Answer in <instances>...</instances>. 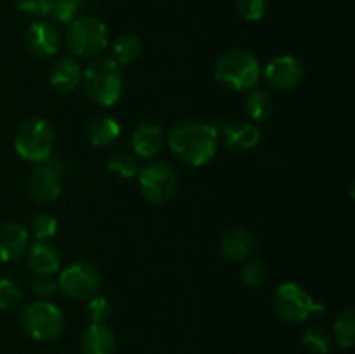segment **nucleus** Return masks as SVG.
<instances>
[{"label": "nucleus", "mask_w": 355, "mask_h": 354, "mask_svg": "<svg viewBox=\"0 0 355 354\" xmlns=\"http://www.w3.org/2000/svg\"><path fill=\"white\" fill-rule=\"evenodd\" d=\"M236 6L246 21H260L267 14L269 0H236Z\"/></svg>", "instance_id": "30"}, {"label": "nucleus", "mask_w": 355, "mask_h": 354, "mask_svg": "<svg viewBox=\"0 0 355 354\" xmlns=\"http://www.w3.org/2000/svg\"><path fill=\"white\" fill-rule=\"evenodd\" d=\"M121 134V125L118 120L110 115H101L90 120L89 127H87V137L89 142L96 148H106L113 142L118 141Z\"/></svg>", "instance_id": "20"}, {"label": "nucleus", "mask_w": 355, "mask_h": 354, "mask_svg": "<svg viewBox=\"0 0 355 354\" xmlns=\"http://www.w3.org/2000/svg\"><path fill=\"white\" fill-rule=\"evenodd\" d=\"M272 305L277 316L288 323H302L309 316L324 312V305L315 302L305 288L293 281L281 283L274 290Z\"/></svg>", "instance_id": "6"}, {"label": "nucleus", "mask_w": 355, "mask_h": 354, "mask_svg": "<svg viewBox=\"0 0 355 354\" xmlns=\"http://www.w3.org/2000/svg\"><path fill=\"white\" fill-rule=\"evenodd\" d=\"M263 78L274 90L295 89L304 78V65L295 56H277L263 68Z\"/></svg>", "instance_id": "11"}, {"label": "nucleus", "mask_w": 355, "mask_h": 354, "mask_svg": "<svg viewBox=\"0 0 355 354\" xmlns=\"http://www.w3.org/2000/svg\"><path fill=\"white\" fill-rule=\"evenodd\" d=\"M59 290L75 301H89L99 295L103 278L97 267L89 262H75L59 273Z\"/></svg>", "instance_id": "9"}, {"label": "nucleus", "mask_w": 355, "mask_h": 354, "mask_svg": "<svg viewBox=\"0 0 355 354\" xmlns=\"http://www.w3.org/2000/svg\"><path fill=\"white\" fill-rule=\"evenodd\" d=\"M142 44L141 38L134 33H123L114 40L113 45V59L120 66L130 65L141 56Z\"/></svg>", "instance_id": "22"}, {"label": "nucleus", "mask_w": 355, "mask_h": 354, "mask_svg": "<svg viewBox=\"0 0 355 354\" xmlns=\"http://www.w3.org/2000/svg\"><path fill=\"white\" fill-rule=\"evenodd\" d=\"M62 174H64V165L58 160L51 158L44 165L37 167L28 180L31 196L40 203H49L59 198L62 191Z\"/></svg>", "instance_id": "10"}, {"label": "nucleus", "mask_w": 355, "mask_h": 354, "mask_svg": "<svg viewBox=\"0 0 355 354\" xmlns=\"http://www.w3.org/2000/svg\"><path fill=\"white\" fill-rule=\"evenodd\" d=\"M220 250L227 259L245 262L259 252V239L248 229H231L222 236Z\"/></svg>", "instance_id": "14"}, {"label": "nucleus", "mask_w": 355, "mask_h": 354, "mask_svg": "<svg viewBox=\"0 0 355 354\" xmlns=\"http://www.w3.org/2000/svg\"><path fill=\"white\" fill-rule=\"evenodd\" d=\"M214 127L218 139L234 151H250L260 142V130L252 121H218Z\"/></svg>", "instance_id": "13"}, {"label": "nucleus", "mask_w": 355, "mask_h": 354, "mask_svg": "<svg viewBox=\"0 0 355 354\" xmlns=\"http://www.w3.org/2000/svg\"><path fill=\"white\" fill-rule=\"evenodd\" d=\"M82 83L85 96L94 104L113 106L123 94V69L113 58H96L82 73Z\"/></svg>", "instance_id": "2"}, {"label": "nucleus", "mask_w": 355, "mask_h": 354, "mask_svg": "<svg viewBox=\"0 0 355 354\" xmlns=\"http://www.w3.org/2000/svg\"><path fill=\"white\" fill-rule=\"evenodd\" d=\"M28 266L37 274H55L61 267V253L51 242L35 239L26 250Z\"/></svg>", "instance_id": "17"}, {"label": "nucleus", "mask_w": 355, "mask_h": 354, "mask_svg": "<svg viewBox=\"0 0 355 354\" xmlns=\"http://www.w3.org/2000/svg\"><path fill=\"white\" fill-rule=\"evenodd\" d=\"M30 246V233L17 222L0 226V262H14L26 253Z\"/></svg>", "instance_id": "16"}, {"label": "nucleus", "mask_w": 355, "mask_h": 354, "mask_svg": "<svg viewBox=\"0 0 355 354\" xmlns=\"http://www.w3.org/2000/svg\"><path fill=\"white\" fill-rule=\"evenodd\" d=\"M110 44V30L106 23L96 16H80L68 24L66 45L76 58L99 56Z\"/></svg>", "instance_id": "5"}, {"label": "nucleus", "mask_w": 355, "mask_h": 354, "mask_svg": "<svg viewBox=\"0 0 355 354\" xmlns=\"http://www.w3.org/2000/svg\"><path fill=\"white\" fill-rule=\"evenodd\" d=\"M111 311H113V307H111V302L106 297L96 295V297L87 301V314H89L92 323L107 321V318L111 316Z\"/></svg>", "instance_id": "31"}, {"label": "nucleus", "mask_w": 355, "mask_h": 354, "mask_svg": "<svg viewBox=\"0 0 355 354\" xmlns=\"http://www.w3.org/2000/svg\"><path fill=\"white\" fill-rule=\"evenodd\" d=\"M14 149L30 163L49 162L54 149V128L45 118H28L16 130Z\"/></svg>", "instance_id": "4"}, {"label": "nucleus", "mask_w": 355, "mask_h": 354, "mask_svg": "<svg viewBox=\"0 0 355 354\" xmlns=\"http://www.w3.org/2000/svg\"><path fill=\"white\" fill-rule=\"evenodd\" d=\"M24 332L35 340H54L64 330V316L58 305L45 301L28 304L19 314Z\"/></svg>", "instance_id": "8"}, {"label": "nucleus", "mask_w": 355, "mask_h": 354, "mask_svg": "<svg viewBox=\"0 0 355 354\" xmlns=\"http://www.w3.org/2000/svg\"><path fill=\"white\" fill-rule=\"evenodd\" d=\"M267 269L259 260L246 262L241 269V283L248 288H259L266 283Z\"/></svg>", "instance_id": "29"}, {"label": "nucleus", "mask_w": 355, "mask_h": 354, "mask_svg": "<svg viewBox=\"0 0 355 354\" xmlns=\"http://www.w3.org/2000/svg\"><path fill=\"white\" fill-rule=\"evenodd\" d=\"M214 76L222 85L245 92L255 89L262 76V68L259 58L253 52L246 49H231L217 59Z\"/></svg>", "instance_id": "3"}, {"label": "nucleus", "mask_w": 355, "mask_h": 354, "mask_svg": "<svg viewBox=\"0 0 355 354\" xmlns=\"http://www.w3.org/2000/svg\"><path fill=\"white\" fill-rule=\"evenodd\" d=\"M139 187L148 201L155 205L168 203L177 193V174L166 160L144 163L137 172Z\"/></svg>", "instance_id": "7"}, {"label": "nucleus", "mask_w": 355, "mask_h": 354, "mask_svg": "<svg viewBox=\"0 0 355 354\" xmlns=\"http://www.w3.org/2000/svg\"><path fill=\"white\" fill-rule=\"evenodd\" d=\"M333 340L338 346L350 349L355 344V309L349 307L338 314L333 325Z\"/></svg>", "instance_id": "23"}, {"label": "nucleus", "mask_w": 355, "mask_h": 354, "mask_svg": "<svg viewBox=\"0 0 355 354\" xmlns=\"http://www.w3.org/2000/svg\"><path fill=\"white\" fill-rule=\"evenodd\" d=\"M83 354H114L116 337L104 323H92L82 335Z\"/></svg>", "instance_id": "19"}, {"label": "nucleus", "mask_w": 355, "mask_h": 354, "mask_svg": "<svg viewBox=\"0 0 355 354\" xmlns=\"http://www.w3.org/2000/svg\"><path fill=\"white\" fill-rule=\"evenodd\" d=\"M333 335L321 326H311L302 335V346L312 354H328L333 349Z\"/></svg>", "instance_id": "24"}, {"label": "nucleus", "mask_w": 355, "mask_h": 354, "mask_svg": "<svg viewBox=\"0 0 355 354\" xmlns=\"http://www.w3.org/2000/svg\"><path fill=\"white\" fill-rule=\"evenodd\" d=\"M54 0H16V9L31 17H45L51 14Z\"/></svg>", "instance_id": "32"}, {"label": "nucleus", "mask_w": 355, "mask_h": 354, "mask_svg": "<svg viewBox=\"0 0 355 354\" xmlns=\"http://www.w3.org/2000/svg\"><path fill=\"white\" fill-rule=\"evenodd\" d=\"M23 301V292L17 287L16 281L9 278H0V309L10 311L16 309Z\"/></svg>", "instance_id": "28"}, {"label": "nucleus", "mask_w": 355, "mask_h": 354, "mask_svg": "<svg viewBox=\"0 0 355 354\" xmlns=\"http://www.w3.org/2000/svg\"><path fill=\"white\" fill-rule=\"evenodd\" d=\"M107 169L113 174H116V176L123 177V179H132V177L137 176L141 165H139V158L134 153L118 151L110 156V160H107Z\"/></svg>", "instance_id": "26"}, {"label": "nucleus", "mask_w": 355, "mask_h": 354, "mask_svg": "<svg viewBox=\"0 0 355 354\" xmlns=\"http://www.w3.org/2000/svg\"><path fill=\"white\" fill-rule=\"evenodd\" d=\"M166 142L180 162L189 167H201L207 165L217 153L218 135L214 125L182 120L170 128Z\"/></svg>", "instance_id": "1"}, {"label": "nucleus", "mask_w": 355, "mask_h": 354, "mask_svg": "<svg viewBox=\"0 0 355 354\" xmlns=\"http://www.w3.org/2000/svg\"><path fill=\"white\" fill-rule=\"evenodd\" d=\"M166 134L163 130L162 125L155 124V121H142L135 127L134 134H132V148H134V155L137 158H153L159 153V149L165 144Z\"/></svg>", "instance_id": "15"}, {"label": "nucleus", "mask_w": 355, "mask_h": 354, "mask_svg": "<svg viewBox=\"0 0 355 354\" xmlns=\"http://www.w3.org/2000/svg\"><path fill=\"white\" fill-rule=\"evenodd\" d=\"M24 45L33 56L47 59L58 54L62 38L54 24L49 21H35L24 31Z\"/></svg>", "instance_id": "12"}, {"label": "nucleus", "mask_w": 355, "mask_h": 354, "mask_svg": "<svg viewBox=\"0 0 355 354\" xmlns=\"http://www.w3.org/2000/svg\"><path fill=\"white\" fill-rule=\"evenodd\" d=\"M82 82V68L75 58H61L49 71V83L59 94H68Z\"/></svg>", "instance_id": "18"}, {"label": "nucleus", "mask_w": 355, "mask_h": 354, "mask_svg": "<svg viewBox=\"0 0 355 354\" xmlns=\"http://www.w3.org/2000/svg\"><path fill=\"white\" fill-rule=\"evenodd\" d=\"M28 233L38 242H49L58 233V221L51 214H38L31 219Z\"/></svg>", "instance_id": "27"}, {"label": "nucleus", "mask_w": 355, "mask_h": 354, "mask_svg": "<svg viewBox=\"0 0 355 354\" xmlns=\"http://www.w3.org/2000/svg\"><path fill=\"white\" fill-rule=\"evenodd\" d=\"M87 0H54L51 7V16L55 23L69 24L82 16Z\"/></svg>", "instance_id": "25"}, {"label": "nucleus", "mask_w": 355, "mask_h": 354, "mask_svg": "<svg viewBox=\"0 0 355 354\" xmlns=\"http://www.w3.org/2000/svg\"><path fill=\"white\" fill-rule=\"evenodd\" d=\"M274 111V99L269 92L260 89H252L245 99V113L252 121L262 124L269 120Z\"/></svg>", "instance_id": "21"}, {"label": "nucleus", "mask_w": 355, "mask_h": 354, "mask_svg": "<svg viewBox=\"0 0 355 354\" xmlns=\"http://www.w3.org/2000/svg\"><path fill=\"white\" fill-rule=\"evenodd\" d=\"M59 290V281L54 274H38L37 280L31 285V292L40 297H49Z\"/></svg>", "instance_id": "33"}]
</instances>
